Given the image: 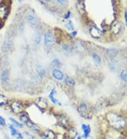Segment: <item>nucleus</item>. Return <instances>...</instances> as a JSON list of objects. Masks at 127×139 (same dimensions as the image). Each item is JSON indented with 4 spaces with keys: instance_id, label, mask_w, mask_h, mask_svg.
Wrapping results in <instances>:
<instances>
[{
    "instance_id": "obj_7",
    "label": "nucleus",
    "mask_w": 127,
    "mask_h": 139,
    "mask_svg": "<svg viewBox=\"0 0 127 139\" xmlns=\"http://www.w3.org/2000/svg\"><path fill=\"white\" fill-rule=\"evenodd\" d=\"M35 103L41 109H45L47 107V100L44 99L43 98H42V97L38 98L37 99V100H36Z\"/></svg>"
},
{
    "instance_id": "obj_34",
    "label": "nucleus",
    "mask_w": 127,
    "mask_h": 139,
    "mask_svg": "<svg viewBox=\"0 0 127 139\" xmlns=\"http://www.w3.org/2000/svg\"><path fill=\"white\" fill-rule=\"evenodd\" d=\"M71 37H76V35H77V31L76 30L72 31L71 33Z\"/></svg>"
},
{
    "instance_id": "obj_4",
    "label": "nucleus",
    "mask_w": 127,
    "mask_h": 139,
    "mask_svg": "<svg viewBox=\"0 0 127 139\" xmlns=\"http://www.w3.org/2000/svg\"><path fill=\"white\" fill-rule=\"evenodd\" d=\"M11 110L13 111V113H16V114H19V113H21L23 111V107L22 104L19 102H13L11 104Z\"/></svg>"
},
{
    "instance_id": "obj_38",
    "label": "nucleus",
    "mask_w": 127,
    "mask_h": 139,
    "mask_svg": "<svg viewBox=\"0 0 127 139\" xmlns=\"http://www.w3.org/2000/svg\"><path fill=\"white\" fill-rule=\"evenodd\" d=\"M77 139H81V136H78Z\"/></svg>"
},
{
    "instance_id": "obj_12",
    "label": "nucleus",
    "mask_w": 127,
    "mask_h": 139,
    "mask_svg": "<svg viewBox=\"0 0 127 139\" xmlns=\"http://www.w3.org/2000/svg\"><path fill=\"white\" fill-rule=\"evenodd\" d=\"M62 52L66 56H70L71 54L72 53V48H71V46H69V45H68V44H64L62 46Z\"/></svg>"
},
{
    "instance_id": "obj_2",
    "label": "nucleus",
    "mask_w": 127,
    "mask_h": 139,
    "mask_svg": "<svg viewBox=\"0 0 127 139\" xmlns=\"http://www.w3.org/2000/svg\"><path fill=\"white\" fill-rule=\"evenodd\" d=\"M54 37L50 32H47L44 35V45L47 47L52 46L54 44Z\"/></svg>"
},
{
    "instance_id": "obj_24",
    "label": "nucleus",
    "mask_w": 127,
    "mask_h": 139,
    "mask_svg": "<svg viewBox=\"0 0 127 139\" xmlns=\"http://www.w3.org/2000/svg\"><path fill=\"white\" fill-rule=\"evenodd\" d=\"M9 120L11 121V122H12V124H14L16 126H17L18 128H20V129H22L23 126V124L21 123H20V122H18V121H16V119H14L12 117H10L9 118Z\"/></svg>"
},
{
    "instance_id": "obj_5",
    "label": "nucleus",
    "mask_w": 127,
    "mask_h": 139,
    "mask_svg": "<svg viewBox=\"0 0 127 139\" xmlns=\"http://www.w3.org/2000/svg\"><path fill=\"white\" fill-rule=\"evenodd\" d=\"M52 76L55 79L58 81H62L65 78V75L63 73V72L59 69H54L52 71Z\"/></svg>"
},
{
    "instance_id": "obj_3",
    "label": "nucleus",
    "mask_w": 127,
    "mask_h": 139,
    "mask_svg": "<svg viewBox=\"0 0 127 139\" xmlns=\"http://www.w3.org/2000/svg\"><path fill=\"white\" fill-rule=\"evenodd\" d=\"M78 110L80 115L83 117H88L89 109H88V105L85 103H81L78 107Z\"/></svg>"
},
{
    "instance_id": "obj_21",
    "label": "nucleus",
    "mask_w": 127,
    "mask_h": 139,
    "mask_svg": "<svg viewBox=\"0 0 127 139\" xmlns=\"http://www.w3.org/2000/svg\"><path fill=\"white\" fill-rule=\"evenodd\" d=\"M7 14V10L4 6H0V18H4Z\"/></svg>"
},
{
    "instance_id": "obj_16",
    "label": "nucleus",
    "mask_w": 127,
    "mask_h": 139,
    "mask_svg": "<svg viewBox=\"0 0 127 139\" xmlns=\"http://www.w3.org/2000/svg\"><path fill=\"white\" fill-rule=\"evenodd\" d=\"M77 135H78V131L74 127H71L69 130V137L70 139H74L77 136Z\"/></svg>"
},
{
    "instance_id": "obj_33",
    "label": "nucleus",
    "mask_w": 127,
    "mask_h": 139,
    "mask_svg": "<svg viewBox=\"0 0 127 139\" xmlns=\"http://www.w3.org/2000/svg\"><path fill=\"white\" fill-rule=\"evenodd\" d=\"M55 64L54 65H56L57 66H60V64H61V63L59 62V61L58 60V59H55V60H54V61H53Z\"/></svg>"
},
{
    "instance_id": "obj_6",
    "label": "nucleus",
    "mask_w": 127,
    "mask_h": 139,
    "mask_svg": "<svg viewBox=\"0 0 127 139\" xmlns=\"http://www.w3.org/2000/svg\"><path fill=\"white\" fill-rule=\"evenodd\" d=\"M28 21L31 26L34 27L38 25V20L33 13H31L28 16Z\"/></svg>"
},
{
    "instance_id": "obj_11",
    "label": "nucleus",
    "mask_w": 127,
    "mask_h": 139,
    "mask_svg": "<svg viewBox=\"0 0 127 139\" xmlns=\"http://www.w3.org/2000/svg\"><path fill=\"white\" fill-rule=\"evenodd\" d=\"M82 129L83 131V137L84 139H87L89 135H90V126L88 125V124H82Z\"/></svg>"
},
{
    "instance_id": "obj_37",
    "label": "nucleus",
    "mask_w": 127,
    "mask_h": 139,
    "mask_svg": "<svg viewBox=\"0 0 127 139\" xmlns=\"http://www.w3.org/2000/svg\"><path fill=\"white\" fill-rule=\"evenodd\" d=\"M44 1H46V2H51L52 0H44Z\"/></svg>"
},
{
    "instance_id": "obj_25",
    "label": "nucleus",
    "mask_w": 127,
    "mask_h": 139,
    "mask_svg": "<svg viewBox=\"0 0 127 139\" xmlns=\"http://www.w3.org/2000/svg\"><path fill=\"white\" fill-rule=\"evenodd\" d=\"M9 130H10L11 135L12 136H15L16 135V134L18 133L16 129V128H15V127H14L12 124H10V125H9Z\"/></svg>"
},
{
    "instance_id": "obj_10",
    "label": "nucleus",
    "mask_w": 127,
    "mask_h": 139,
    "mask_svg": "<svg viewBox=\"0 0 127 139\" xmlns=\"http://www.w3.org/2000/svg\"><path fill=\"white\" fill-rule=\"evenodd\" d=\"M26 125L31 131H35V132H38L40 131V127L37 124H35V123H33V122H32L31 120H29L28 122H27L26 124Z\"/></svg>"
},
{
    "instance_id": "obj_8",
    "label": "nucleus",
    "mask_w": 127,
    "mask_h": 139,
    "mask_svg": "<svg viewBox=\"0 0 127 139\" xmlns=\"http://www.w3.org/2000/svg\"><path fill=\"white\" fill-rule=\"evenodd\" d=\"M55 94H57V91H56L55 89H53L51 91V92L49 93V99L51 100V101L54 104H57L60 106V105H61L60 102H59L56 98H54V95Z\"/></svg>"
},
{
    "instance_id": "obj_23",
    "label": "nucleus",
    "mask_w": 127,
    "mask_h": 139,
    "mask_svg": "<svg viewBox=\"0 0 127 139\" xmlns=\"http://www.w3.org/2000/svg\"><path fill=\"white\" fill-rule=\"evenodd\" d=\"M121 79L124 82H127V70H123L120 74Z\"/></svg>"
},
{
    "instance_id": "obj_18",
    "label": "nucleus",
    "mask_w": 127,
    "mask_h": 139,
    "mask_svg": "<svg viewBox=\"0 0 127 139\" xmlns=\"http://www.w3.org/2000/svg\"><path fill=\"white\" fill-rule=\"evenodd\" d=\"M59 122L61 123V124L63 126H67L69 125V120L68 119L66 118V117H65L64 115H62L60 117V119H59Z\"/></svg>"
},
{
    "instance_id": "obj_30",
    "label": "nucleus",
    "mask_w": 127,
    "mask_h": 139,
    "mask_svg": "<svg viewBox=\"0 0 127 139\" xmlns=\"http://www.w3.org/2000/svg\"><path fill=\"white\" fill-rule=\"evenodd\" d=\"M0 126H6V120L4 118H3L1 116H0Z\"/></svg>"
},
{
    "instance_id": "obj_9",
    "label": "nucleus",
    "mask_w": 127,
    "mask_h": 139,
    "mask_svg": "<svg viewBox=\"0 0 127 139\" xmlns=\"http://www.w3.org/2000/svg\"><path fill=\"white\" fill-rule=\"evenodd\" d=\"M10 71L9 70H4L2 73L1 74V79L3 82L7 83L9 82V77H10Z\"/></svg>"
},
{
    "instance_id": "obj_17",
    "label": "nucleus",
    "mask_w": 127,
    "mask_h": 139,
    "mask_svg": "<svg viewBox=\"0 0 127 139\" xmlns=\"http://www.w3.org/2000/svg\"><path fill=\"white\" fill-rule=\"evenodd\" d=\"M65 81H66V84L69 86V87H74L75 85V81L74 79L71 77H69V76H66L65 77Z\"/></svg>"
},
{
    "instance_id": "obj_14",
    "label": "nucleus",
    "mask_w": 127,
    "mask_h": 139,
    "mask_svg": "<svg viewBox=\"0 0 127 139\" xmlns=\"http://www.w3.org/2000/svg\"><path fill=\"white\" fill-rule=\"evenodd\" d=\"M36 70L38 74H39V76L40 77H44L46 74V71L45 70L42 68V66L40 65H36Z\"/></svg>"
},
{
    "instance_id": "obj_36",
    "label": "nucleus",
    "mask_w": 127,
    "mask_h": 139,
    "mask_svg": "<svg viewBox=\"0 0 127 139\" xmlns=\"http://www.w3.org/2000/svg\"><path fill=\"white\" fill-rule=\"evenodd\" d=\"M124 18H125V21H126V23H127V12H125Z\"/></svg>"
},
{
    "instance_id": "obj_19",
    "label": "nucleus",
    "mask_w": 127,
    "mask_h": 139,
    "mask_svg": "<svg viewBox=\"0 0 127 139\" xmlns=\"http://www.w3.org/2000/svg\"><path fill=\"white\" fill-rule=\"evenodd\" d=\"M20 120H21L23 123H24V124H26L27 122H28L29 120H31V119H30V118H29V116L28 115V114H26V113H23V114H22V115L20 116Z\"/></svg>"
},
{
    "instance_id": "obj_26",
    "label": "nucleus",
    "mask_w": 127,
    "mask_h": 139,
    "mask_svg": "<svg viewBox=\"0 0 127 139\" xmlns=\"http://www.w3.org/2000/svg\"><path fill=\"white\" fill-rule=\"evenodd\" d=\"M66 27L69 30H71V31L74 30V25L73 22L71 21H69L66 23Z\"/></svg>"
},
{
    "instance_id": "obj_1",
    "label": "nucleus",
    "mask_w": 127,
    "mask_h": 139,
    "mask_svg": "<svg viewBox=\"0 0 127 139\" xmlns=\"http://www.w3.org/2000/svg\"><path fill=\"white\" fill-rule=\"evenodd\" d=\"M107 119L110 125L116 129H122L126 125V121L124 119V118L117 115L110 114L107 116Z\"/></svg>"
},
{
    "instance_id": "obj_29",
    "label": "nucleus",
    "mask_w": 127,
    "mask_h": 139,
    "mask_svg": "<svg viewBox=\"0 0 127 139\" xmlns=\"http://www.w3.org/2000/svg\"><path fill=\"white\" fill-rule=\"evenodd\" d=\"M117 68H118V63L117 61H112L110 63V68L111 69L115 70L117 69Z\"/></svg>"
},
{
    "instance_id": "obj_20",
    "label": "nucleus",
    "mask_w": 127,
    "mask_h": 139,
    "mask_svg": "<svg viewBox=\"0 0 127 139\" xmlns=\"http://www.w3.org/2000/svg\"><path fill=\"white\" fill-rule=\"evenodd\" d=\"M92 59H93V61H94V63H95L96 65H100L101 64L100 57L97 54H96V53H94L92 55Z\"/></svg>"
},
{
    "instance_id": "obj_13",
    "label": "nucleus",
    "mask_w": 127,
    "mask_h": 139,
    "mask_svg": "<svg viewBox=\"0 0 127 139\" xmlns=\"http://www.w3.org/2000/svg\"><path fill=\"white\" fill-rule=\"evenodd\" d=\"M42 139H54L55 135L52 131H47L46 133H43L40 135Z\"/></svg>"
},
{
    "instance_id": "obj_31",
    "label": "nucleus",
    "mask_w": 127,
    "mask_h": 139,
    "mask_svg": "<svg viewBox=\"0 0 127 139\" xmlns=\"http://www.w3.org/2000/svg\"><path fill=\"white\" fill-rule=\"evenodd\" d=\"M16 137L17 139H23V136L21 133H17L16 135Z\"/></svg>"
},
{
    "instance_id": "obj_28",
    "label": "nucleus",
    "mask_w": 127,
    "mask_h": 139,
    "mask_svg": "<svg viewBox=\"0 0 127 139\" xmlns=\"http://www.w3.org/2000/svg\"><path fill=\"white\" fill-rule=\"evenodd\" d=\"M35 42L36 44H40V40H41V35L40 32H37L35 35Z\"/></svg>"
},
{
    "instance_id": "obj_32",
    "label": "nucleus",
    "mask_w": 127,
    "mask_h": 139,
    "mask_svg": "<svg viewBox=\"0 0 127 139\" xmlns=\"http://www.w3.org/2000/svg\"><path fill=\"white\" fill-rule=\"evenodd\" d=\"M57 2L60 5H64L65 4V3L66 2V0H57Z\"/></svg>"
},
{
    "instance_id": "obj_35",
    "label": "nucleus",
    "mask_w": 127,
    "mask_h": 139,
    "mask_svg": "<svg viewBox=\"0 0 127 139\" xmlns=\"http://www.w3.org/2000/svg\"><path fill=\"white\" fill-rule=\"evenodd\" d=\"M69 16H70V12L69 11L68 13H67V15L66 14V16H65V18H66V19H68L69 18Z\"/></svg>"
},
{
    "instance_id": "obj_27",
    "label": "nucleus",
    "mask_w": 127,
    "mask_h": 139,
    "mask_svg": "<svg viewBox=\"0 0 127 139\" xmlns=\"http://www.w3.org/2000/svg\"><path fill=\"white\" fill-rule=\"evenodd\" d=\"M107 53L110 55V57L113 58V57H114L117 55V50L114 49V48H111L110 50H108V53Z\"/></svg>"
},
{
    "instance_id": "obj_22",
    "label": "nucleus",
    "mask_w": 127,
    "mask_h": 139,
    "mask_svg": "<svg viewBox=\"0 0 127 139\" xmlns=\"http://www.w3.org/2000/svg\"><path fill=\"white\" fill-rule=\"evenodd\" d=\"M7 103V98L3 95V94H0V106H4Z\"/></svg>"
},
{
    "instance_id": "obj_39",
    "label": "nucleus",
    "mask_w": 127,
    "mask_h": 139,
    "mask_svg": "<svg viewBox=\"0 0 127 139\" xmlns=\"http://www.w3.org/2000/svg\"><path fill=\"white\" fill-rule=\"evenodd\" d=\"M18 1H19V2H21V1H22V0H18Z\"/></svg>"
},
{
    "instance_id": "obj_15",
    "label": "nucleus",
    "mask_w": 127,
    "mask_h": 139,
    "mask_svg": "<svg viewBox=\"0 0 127 139\" xmlns=\"http://www.w3.org/2000/svg\"><path fill=\"white\" fill-rule=\"evenodd\" d=\"M90 34L93 37L97 38V37H99L100 36V30L97 28L95 27H92L90 28Z\"/></svg>"
}]
</instances>
